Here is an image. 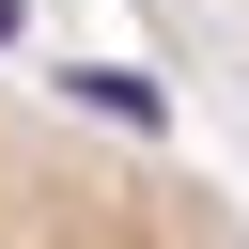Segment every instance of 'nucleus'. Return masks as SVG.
Wrapping results in <instances>:
<instances>
[{"instance_id": "nucleus-1", "label": "nucleus", "mask_w": 249, "mask_h": 249, "mask_svg": "<svg viewBox=\"0 0 249 249\" xmlns=\"http://www.w3.org/2000/svg\"><path fill=\"white\" fill-rule=\"evenodd\" d=\"M0 249H249V218L202 171L0 78Z\"/></svg>"}]
</instances>
